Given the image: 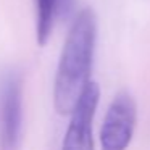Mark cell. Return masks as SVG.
Instances as JSON below:
<instances>
[{"instance_id":"cell-1","label":"cell","mask_w":150,"mask_h":150,"mask_svg":"<svg viewBox=\"0 0 150 150\" xmlns=\"http://www.w3.org/2000/svg\"><path fill=\"white\" fill-rule=\"evenodd\" d=\"M97 39V18L91 8H84L74 18L66 36L55 76L53 103L60 115H69L89 84Z\"/></svg>"},{"instance_id":"cell-2","label":"cell","mask_w":150,"mask_h":150,"mask_svg":"<svg viewBox=\"0 0 150 150\" xmlns=\"http://www.w3.org/2000/svg\"><path fill=\"white\" fill-rule=\"evenodd\" d=\"M23 129V81L10 73L0 87V150H20Z\"/></svg>"},{"instance_id":"cell-3","label":"cell","mask_w":150,"mask_h":150,"mask_svg":"<svg viewBox=\"0 0 150 150\" xmlns=\"http://www.w3.org/2000/svg\"><path fill=\"white\" fill-rule=\"evenodd\" d=\"M137 120V107L127 92L113 98L100 129L102 150H126L131 144Z\"/></svg>"},{"instance_id":"cell-4","label":"cell","mask_w":150,"mask_h":150,"mask_svg":"<svg viewBox=\"0 0 150 150\" xmlns=\"http://www.w3.org/2000/svg\"><path fill=\"white\" fill-rule=\"evenodd\" d=\"M98 98L100 89L97 82L91 81L84 87L71 111V121L63 140V150H94L92 121L98 105Z\"/></svg>"},{"instance_id":"cell-5","label":"cell","mask_w":150,"mask_h":150,"mask_svg":"<svg viewBox=\"0 0 150 150\" xmlns=\"http://www.w3.org/2000/svg\"><path fill=\"white\" fill-rule=\"evenodd\" d=\"M58 0H36V37L39 45H45L53 28Z\"/></svg>"}]
</instances>
